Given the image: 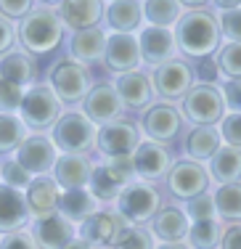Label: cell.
Segmentation results:
<instances>
[{"mask_svg": "<svg viewBox=\"0 0 241 249\" xmlns=\"http://www.w3.org/2000/svg\"><path fill=\"white\" fill-rule=\"evenodd\" d=\"M178 56L188 64H202L212 58L220 48V27H217V14L212 5L204 11H183L180 21L172 27Z\"/></svg>", "mask_w": 241, "mask_h": 249, "instance_id": "obj_1", "label": "cell"}, {"mask_svg": "<svg viewBox=\"0 0 241 249\" xmlns=\"http://www.w3.org/2000/svg\"><path fill=\"white\" fill-rule=\"evenodd\" d=\"M61 40H64V27L58 21L53 5L34 3V8L16 24V43L32 58L48 56L51 51H56L61 45Z\"/></svg>", "mask_w": 241, "mask_h": 249, "instance_id": "obj_2", "label": "cell"}, {"mask_svg": "<svg viewBox=\"0 0 241 249\" xmlns=\"http://www.w3.org/2000/svg\"><path fill=\"white\" fill-rule=\"evenodd\" d=\"M16 114L27 127V133L48 135L51 127L58 122V117L64 114V104L56 98V93L48 88V82H34L32 88L24 90Z\"/></svg>", "mask_w": 241, "mask_h": 249, "instance_id": "obj_3", "label": "cell"}, {"mask_svg": "<svg viewBox=\"0 0 241 249\" xmlns=\"http://www.w3.org/2000/svg\"><path fill=\"white\" fill-rule=\"evenodd\" d=\"M180 117L188 127H217L228 114L217 82H196L178 104Z\"/></svg>", "mask_w": 241, "mask_h": 249, "instance_id": "obj_4", "label": "cell"}, {"mask_svg": "<svg viewBox=\"0 0 241 249\" xmlns=\"http://www.w3.org/2000/svg\"><path fill=\"white\" fill-rule=\"evenodd\" d=\"M96 133L98 127L80 109H64L58 122L51 127L48 138L58 154H87L90 157V151L96 149Z\"/></svg>", "mask_w": 241, "mask_h": 249, "instance_id": "obj_5", "label": "cell"}, {"mask_svg": "<svg viewBox=\"0 0 241 249\" xmlns=\"http://www.w3.org/2000/svg\"><path fill=\"white\" fill-rule=\"evenodd\" d=\"M164 201L167 199H164L159 186L133 180L120 191V196L114 201V210L127 225H149V220L159 212Z\"/></svg>", "mask_w": 241, "mask_h": 249, "instance_id": "obj_6", "label": "cell"}, {"mask_svg": "<svg viewBox=\"0 0 241 249\" xmlns=\"http://www.w3.org/2000/svg\"><path fill=\"white\" fill-rule=\"evenodd\" d=\"M164 199L175 201V204H183V201L202 196V194L212 191V178L207 173V164L191 162V159L178 157L175 164L170 167L167 178H164Z\"/></svg>", "mask_w": 241, "mask_h": 249, "instance_id": "obj_7", "label": "cell"}, {"mask_svg": "<svg viewBox=\"0 0 241 249\" xmlns=\"http://www.w3.org/2000/svg\"><path fill=\"white\" fill-rule=\"evenodd\" d=\"M48 88L56 93V98L61 101L69 109H77L85 101L87 90L93 88V77L90 69L82 67V64L72 61V58H58L51 64L48 69Z\"/></svg>", "mask_w": 241, "mask_h": 249, "instance_id": "obj_8", "label": "cell"}, {"mask_svg": "<svg viewBox=\"0 0 241 249\" xmlns=\"http://www.w3.org/2000/svg\"><path fill=\"white\" fill-rule=\"evenodd\" d=\"M138 127L143 141H154L167 149L180 143V135L186 130V122L180 117V109L175 104H164V101H154L146 111L138 114Z\"/></svg>", "mask_w": 241, "mask_h": 249, "instance_id": "obj_9", "label": "cell"}, {"mask_svg": "<svg viewBox=\"0 0 241 249\" xmlns=\"http://www.w3.org/2000/svg\"><path fill=\"white\" fill-rule=\"evenodd\" d=\"M149 80H151V88H154L156 101L178 106L186 93L196 85V69L186 58H172V61L162 64V67L151 69Z\"/></svg>", "mask_w": 241, "mask_h": 249, "instance_id": "obj_10", "label": "cell"}, {"mask_svg": "<svg viewBox=\"0 0 241 249\" xmlns=\"http://www.w3.org/2000/svg\"><path fill=\"white\" fill-rule=\"evenodd\" d=\"M140 141H143V135H140L138 122L122 117V120H117V122H109V124H103V127H98L96 149L93 151H96L101 159L133 157V151L138 149Z\"/></svg>", "mask_w": 241, "mask_h": 249, "instance_id": "obj_11", "label": "cell"}, {"mask_svg": "<svg viewBox=\"0 0 241 249\" xmlns=\"http://www.w3.org/2000/svg\"><path fill=\"white\" fill-rule=\"evenodd\" d=\"M133 170H135V180H143V183H159L167 178L170 167L175 164V151L167 149L162 143H154V141H140L138 149L133 151Z\"/></svg>", "mask_w": 241, "mask_h": 249, "instance_id": "obj_12", "label": "cell"}, {"mask_svg": "<svg viewBox=\"0 0 241 249\" xmlns=\"http://www.w3.org/2000/svg\"><path fill=\"white\" fill-rule=\"evenodd\" d=\"M80 111L87 117L96 127H103L109 122H117L127 114L125 106H122L120 96H117L114 85L111 82H93V88L87 90L85 101L80 104Z\"/></svg>", "mask_w": 241, "mask_h": 249, "instance_id": "obj_13", "label": "cell"}, {"mask_svg": "<svg viewBox=\"0 0 241 249\" xmlns=\"http://www.w3.org/2000/svg\"><path fill=\"white\" fill-rule=\"evenodd\" d=\"M135 37H138L140 64H143L146 72H151V69L172 61V58H180L172 29H159V27H146L143 24V29H140Z\"/></svg>", "mask_w": 241, "mask_h": 249, "instance_id": "obj_14", "label": "cell"}, {"mask_svg": "<svg viewBox=\"0 0 241 249\" xmlns=\"http://www.w3.org/2000/svg\"><path fill=\"white\" fill-rule=\"evenodd\" d=\"M125 225L127 223L117 215L114 207H98L85 223L77 225V236L90 249H109L111 244H114L117 233H120Z\"/></svg>", "mask_w": 241, "mask_h": 249, "instance_id": "obj_15", "label": "cell"}, {"mask_svg": "<svg viewBox=\"0 0 241 249\" xmlns=\"http://www.w3.org/2000/svg\"><path fill=\"white\" fill-rule=\"evenodd\" d=\"M114 90L120 96L125 111H133V114H140L146 111L151 104H154V88H151V80H149V72L146 69H135V72H127V74H120L114 77Z\"/></svg>", "mask_w": 241, "mask_h": 249, "instance_id": "obj_16", "label": "cell"}, {"mask_svg": "<svg viewBox=\"0 0 241 249\" xmlns=\"http://www.w3.org/2000/svg\"><path fill=\"white\" fill-rule=\"evenodd\" d=\"M27 231L32 233L34 244L40 249H64L69 241L77 239V225H72L58 212H51V215H43V217H32Z\"/></svg>", "mask_w": 241, "mask_h": 249, "instance_id": "obj_17", "label": "cell"}, {"mask_svg": "<svg viewBox=\"0 0 241 249\" xmlns=\"http://www.w3.org/2000/svg\"><path fill=\"white\" fill-rule=\"evenodd\" d=\"M56 159H58V151H56V146L51 143L48 135L29 133L24 138V143L19 146V151H16V162H19L32 178L51 175Z\"/></svg>", "mask_w": 241, "mask_h": 249, "instance_id": "obj_18", "label": "cell"}, {"mask_svg": "<svg viewBox=\"0 0 241 249\" xmlns=\"http://www.w3.org/2000/svg\"><path fill=\"white\" fill-rule=\"evenodd\" d=\"M103 69L114 77L143 69L140 64V51H138V37L135 35H109L106 37V51H103Z\"/></svg>", "mask_w": 241, "mask_h": 249, "instance_id": "obj_19", "label": "cell"}, {"mask_svg": "<svg viewBox=\"0 0 241 249\" xmlns=\"http://www.w3.org/2000/svg\"><path fill=\"white\" fill-rule=\"evenodd\" d=\"M103 5L101 0H64L56 3L53 11L61 21L64 32H80V29H93L103 24Z\"/></svg>", "mask_w": 241, "mask_h": 249, "instance_id": "obj_20", "label": "cell"}, {"mask_svg": "<svg viewBox=\"0 0 241 249\" xmlns=\"http://www.w3.org/2000/svg\"><path fill=\"white\" fill-rule=\"evenodd\" d=\"M93 167H96V162L87 154H58L51 178L61 191H77V188H87Z\"/></svg>", "mask_w": 241, "mask_h": 249, "instance_id": "obj_21", "label": "cell"}, {"mask_svg": "<svg viewBox=\"0 0 241 249\" xmlns=\"http://www.w3.org/2000/svg\"><path fill=\"white\" fill-rule=\"evenodd\" d=\"M146 228H149L151 236H154L156 244H164V241H186L191 220L186 217V212H183L180 204L164 201V204L159 207V212L151 217Z\"/></svg>", "mask_w": 241, "mask_h": 249, "instance_id": "obj_22", "label": "cell"}, {"mask_svg": "<svg viewBox=\"0 0 241 249\" xmlns=\"http://www.w3.org/2000/svg\"><path fill=\"white\" fill-rule=\"evenodd\" d=\"M106 37L109 32L103 27H93V29H80V32H69L67 40V51L72 61L82 64V67H96L103 61V51H106Z\"/></svg>", "mask_w": 241, "mask_h": 249, "instance_id": "obj_23", "label": "cell"}, {"mask_svg": "<svg viewBox=\"0 0 241 249\" xmlns=\"http://www.w3.org/2000/svg\"><path fill=\"white\" fill-rule=\"evenodd\" d=\"M103 29L109 35H138L143 29V3L114 0L103 5Z\"/></svg>", "mask_w": 241, "mask_h": 249, "instance_id": "obj_24", "label": "cell"}, {"mask_svg": "<svg viewBox=\"0 0 241 249\" xmlns=\"http://www.w3.org/2000/svg\"><path fill=\"white\" fill-rule=\"evenodd\" d=\"M223 146L217 127H188L180 135V157L191 159V162L207 164Z\"/></svg>", "mask_w": 241, "mask_h": 249, "instance_id": "obj_25", "label": "cell"}, {"mask_svg": "<svg viewBox=\"0 0 241 249\" xmlns=\"http://www.w3.org/2000/svg\"><path fill=\"white\" fill-rule=\"evenodd\" d=\"M0 82L14 88H32L37 82V58H32L21 48H14L0 56Z\"/></svg>", "mask_w": 241, "mask_h": 249, "instance_id": "obj_26", "label": "cell"}, {"mask_svg": "<svg viewBox=\"0 0 241 249\" xmlns=\"http://www.w3.org/2000/svg\"><path fill=\"white\" fill-rule=\"evenodd\" d=\"M29 220H32V215L27 210L24 194L0 183V236L27 231Z\"/></svg>", "mask_w": 241, "mask_h": 249, "instance_id": "obj_27", "label": "cell"}, {"mask_svg": "<svg viewBox=\"0 0 241 249\" xmlns=\"http://www.w3.org/2000/svg\"><path fill=\"white\" fill-rule=\"evenodd\" d=\"M58 199H61V188L51 175L32 178V183L24 188V201L32 217H43L51 212H58Z\"/></svg>", "mask_w": 241, "mask_h": 249, "instance_id": "obj_28", "label": "cell"}, {"mask_svg": "<svg viewBox=\"0 0 241 249\" xmlns=\"http://www.w3.org/2000/svg\"><path fill=\"white\" fill-rule=\"evenodd\" d=\"M207 173L215 186H228V183H241V149L220 146L217 154L207 162Z\"/></svg>", "mask_w": 241, "mask_h": 249, "instance_id": "obj_29", "label": "cell"}, {"mask_svg": "<svg viewBox=\"0 0 241 249\" xmlns=\"http://www.w3.org/2000/svg\"><path fill=\"white\" fill-rule=\"evenodd\" d=\"M96 210H98V201L90 196V191H87V188H77V191H61V199H58V215H64L72 225L85 223Z\"/></svg>", "mask_w": 241, "mask_h": 249, "instance_id": "obj_30", "label": "cell"}, {"mask_svg": "<svg viewBox=\"0 0 241 249\" xmlns=\"http://www.w3.org/2000/svg\"><path fill=\"white\" fill-rule=\"evenodd\" d=\"M183 16V3L180 0H146L143 3V24L172 29Z\"/></svg>", "mask_w": 241, "mask_h": 249, "instance_id": "obj_31", "label": "cell"}, {"mask_svg": "<svg viewBox=\"0 0 241 249\" xmlns=\"http://www.w3.org/2000/svg\"><path fill=\"white\" fill-rule=\"evenodd\" d=\"M122 188H125V186H122V183L109 173L103 162H98L96 167H93L87 191H90V196L98 201V207H114V201H117V196H120Z\"/></svg>", "mask_w": 241, "mask_h": 249, "instance_id": "obj_32", "label": "cell"}, {"mask_svg": "<svg viewBox=\"0 0 241 249\" xmlns=\"http://www.w3.org/2000/svg\"><path fill=\"white\" fill-rule=\"evenodd\" d=\"M212 199H215L217 220H220L223 225H228V223H241V183L215 186V188H212Z\"/></svg>", "mask_w": 241, "mask_h": 249, "instance_id": "obj_33", "label": "cell"}, {"mask_svg": "<svg viewBox=\"0 0 241 249\" xmlns=\"http://www.w3.org/2000/svg\"><path fill=\"white\" fill-rule=\"evenodd\" d=\"M212 64L220 82L241 80V43H220V48L212 56Z\"/></svg>", "mask_w": 241, "mask_h": 249, "instance_id": "obj_34", "label": "cell"}, {"mask_svg": "<svg viewBox=\"0 0 241 249\" xmlns=\"http://www.w3.org/2000/svg\"><path fill=\"white\" fill-rule=\"evenodd\" d=\"M220 236H223L220 220L191 223L188 236H186V247L188 249H220Z\"/></svg>", "mask_w": 241, "mask_h": 249, "instance_id": "obj_35", "label": "cell"}, {"mask_svg": "<svg viewBox=\"0 0 241 249\" xmlns=\"http://www.w3.org/2000/svg\"><path fill=\"white\" fill-rule=\"evenodd\" d=\"M27 127L21 124L19 114H0V157H11L19 151L27 138Z\"/></svg>", "mask_w": 241, "mask_h": 249, "instance_id": "obj_36", "label": "cell"}, {"mask_svg": "<svg viewBox=\"0 0 241 249\" xmlns=\"http://www.w3.org/2000/svg\"><path fill=\"white\" fill-rule=\"evenodd\" d=\"M156 241L146 225H125L109 249H154Z\"/></svg>", "mask_w": 241, "mask_h": 249, "instance_id": "obj_37", "label": "cell"}, {"mask_svg": "<svg viewBox=\"0 0 241 249\" xmlns=\"http://www.w3.org/2000/svg\"><path fill=\"white\" fill-rule=\"evenodd\" d=\"M183 212L191 223H202V220H217V212H215V199H212V191L202 194V196H193L183 201Z\"/></svg>", "mask_w": 241, "mask_h": 249, "instance_id": "obj_38", "label": "cell"}, {"mask_svg": "<svg viewBox=\"0 0 241 249\" xmlns=\"http://www.w3.org/2000/svg\"><path fill=\"white\" fill-rule=\"evenodd\" d=\"M0 183L24 194V188L32 183V175H29L27 170L16 162V157H8V159H3V162H0Z\"/></svg>", "mask_w": 241, "mask_h": 249, "instance_id": "obj_39", "label": "cell"}, {"mask_svg": "<svg viewBox=\"0 0 241 249\" xmlns=\"http://www.w3.org/2000/svg\"><path fill=\"white\" fill-rule=\"evenodd\" d=\"M217 27H220L223 43H241V3L236 8H228L217 14Z\"/></svg>", "mask_w": 241, "mask_h": 249, "instance_id": "obj_40", "label": "cell"}, {"mask_svg": "<svg viewBox=\"0 0 241 249\" xmlns=\"http://www.w3.org/2000/svg\"><path fill=\"white\" fill-rule=\"evenodd\" d=\"M217 133H220L223 146L241 149V114L239 111H228L220 120V124H217Z\"/></svg>", "mask_w": 241, "mask_h": 249, "instance_id": "obj_41", "label": "cell"}, {"mask_svg": "<svg viewBox=\"0 0 241 249\" xmlns=\"http://www.w3.org/2000/svg\"><path fill=\"white\" fill-rule=\"evenodd\" d=\"M101 162L106 164V170L122 183V186H127V183L135 180V170H133L130 157H114V159H101Z\"/></svg>", "mask_w": 241, "mask_h": 249, "instance_id": "obj_42", "label": "cell"}, {"mask_svg": "<svg viewBox=\"0 0 241 249\" xmlns=\"http://www.w3.org/2000/svg\"><path fill=\"white\" fill-rule=\"evenodd\" d=\"M32 8H34L32 0H0V16L8 19V21H14V24L24 19Z\"/></svg>", "mask_w": 241, "mask_h": 249, "instance_id": "obj_43", "label": "cell"}, {"mask_svg": "<svg viewBox=\"0 0 241 249\" xmlns=\"http://www.w3.org/2000/svg\"><path fill=\"white\" fill-rule=\"evenodd\" d=\"M21 96H24L21 88L0 82V114H16V111H19V104H21Z\"/></svg>", "mask_w": 241, "mask_h": 249, "instance_id": "obj_44", "label": "cell"}, {"mask_svg": "<svg viewBox=\"0 0 241 249\" xmlns=\"http://www.w3.org/2000/svg\"><path fill=\"white\" fill-rule=\"evenodd\" d=\"M223 93V101H225L228 111H239L241 114V80H231V82H217Z\"/></svg>", "mask_w": 241, "mask_h": 249, "instance_id": "obj_45", "label": "cell"}, {"mask_svg": "<svg viewBox=\"0 0 241 249\" xmlns=\"http://www.w3.org/2000/svg\"><path fill=\"white\" fill-rule=\"evenodd\" d=\"M0 249H40L34 244L29 231H16V233L0 236Z\"/></svg>", "mask_w": 241, "mask_h": 249, "instance_id": "obj_46", "label": "cell"}, {"mask_svg": "<svg viewBox=\"0 0 241 249\" xmlns=\"http://www.w3.org/2000/svg\"><path fill=\"white\" fill-rule=\"evenodd\" d=\"M16 48V24L0 16V56Z\"/></svg>", "mask_w": 241, "mask_h": 249, "instance_id": "obj_47", "label": "cell"}, {"mask_svg": "<svg viewBox=\"0 0 241 249\" xmlns=\"http://www.w3.org/2000/svg\"><path fill=\"white\" fill-rule=\"evenodd\" d=\"M220 249H241V223H228V225H223Z\"/></svg>", "mask_w": 241, "mask_h": 249, "instance_id": "obj_48", "label": "cell"}, {"mask_svg": "<svg viewBox=\"0 0 241 249\" xmlns=\"http://www.w3.org/2000/svg\"><path fill=\"white\" fill-rule=\"evenodd\" d=\"M154 249H188L186 241H164V244H156Z\"/></svg>", "mask_w": 241, "mask_h": 249, "instance_id": "obj_49", "label": "cell"}, {"mask_svg": "<svg viewBox=\"0 0 241 249\" xmlns=\"http://www.w3.org/2000/svg\"><path fill=\"white\" fill-rule=\"evenodd\" d=\"M64 249H90V247H87V244H85V241H82V239H80V236H77V239H74V241H69V244H67V247H64Z\"/></svg>", "mask_w": 241, "mask_h": 249, "instance_id": "obj_50", "label": "cell"}]
</instances>
